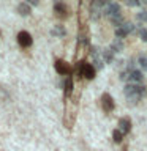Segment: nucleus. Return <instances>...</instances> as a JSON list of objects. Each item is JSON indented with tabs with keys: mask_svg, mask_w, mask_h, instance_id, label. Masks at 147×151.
<instances>
[{
	"mask_svg": "<svg viewBox=\"0 0 147 151\" xmlns=\"http://www.w3.org/2000/svg\"><path fill=\"white\" fill-rule=\"evenodd\" d=\"M122 132L120 131H119V129H116V131H114L112 132V137H114V142H117V143H119V142H122Z\"/></svg>",
	"mask_w": 147,
	"mask_h": 151,
	"instance_id": "16",
	"label": "nucleus"
},
{
	"mask_svg": "<svg viewBox=\"0 0 147 151\" xmlns=\"http://www.w3.org/2000/svg\"><path fill=\"white\" fill-rule=\"evenodd\" d=\"M54 11H55L57 14H59L60 17L68 16V8H66L63 3H55V5H54Z\"/></svg>",
	"mask_w": 147,
	"mask_h": 151,
	"instance_id": "10",
	"label": "nucleus"
},
{
	"mask_svg": "<svg viewBox=\"0 0 147 151\" xmlns=\"http://www.w3.org/2000/svg\"><path fill=\"white\" fill-rule=\"evenodd\" d=\"M104 14L111 19H117V17H122L120 16V6H119V3H108L106 5V9H104Z\"/></svg>",
	"mask_w": 147,
	"mask_h": 151,
	"instance_id": "2",
	"label": "nucleus"
},
{
	"mask_svg": "<svg viewBox=\"0 0 147 151\" xmlns=\"http://www.w3.org/2000/svg\"><path fill=\"white\" fill-rule=\"evenodd\" d=\"M52 35L54 36H63L65 35V28L62 25H55L54 28H52Z\"/></svg>",
	"mask_w": 147,
	"mask_h": 151,
	"instance_id": "14",
	"label": "nucleus"
},
{
	"mask_svg": "<svg viewBox=\"0 0 147 151\" xmlns=\"http://www.w3.org/2000/svg\"><path fill=\"white\" fill-rule=\"evenodd\" d=\"M142 79H144L142 73H139V71H136V69H130V71L127 73V80H130V83L139 85V83L142 82Z\"/></svg>",
	"mask_w": 147,
	"mask_h": 151,
	"instance_id": "3",
	"label": "nucleus"
},
{
	"mask_svg": "<svg viewBox=\"0 0 147 151\" xmlns=\"http://www.w3.org/2000/svg\"><path fill=\"white\" fill-rule=\"evenodd\" d=\"M138 19H139V21H142V22H146V21H147V11H142L141 14H138Z\"/></svg>",
	"mask_w": 147,
	"mask_h": 151,
	"instance_id": "18",
	"label": "nucleus"
},
{
	"mask_svg": "<svg viewBox=\"0 0 147 151\" xmlns=\"http://www.w3.org/2000/svg\"><path fill=\"white\" fill-rule=\"evenodd\" d=\"M17 13L22 14V16H28V14H30V6H28V3H19L17 5Z\"/></svg>",
	"mask_w": 147,
	"mask_h": 151,
	"instance_id": "11",
	"label": "nucleus"
},
{
	"mask_svg": "<svg viewBox=\"0 0 147 151\" xmlns=\"http://www.w3.org/2000/svg\"><path fill=\"white\" fill-rule=\"evenodd\" d=\"M71 91H73V79L68 77L65 82V96H70Z\"/></svg>",
	"mask_w": 147,
	"mask_h": 151,
	"instance_id": "13",
	"label": "nucleus"
},
{
	"mask_svg": "<svg viewBox=\"0 0 147 151\" xmlns=\"http://www.w3.org/2000/svg\"><path fill=\"white\" fill-rule=\"evenodd\" d=\"M55 71L59 74H70L71 73V68H70V65L66 63V61H63V60H57L55 61Z\"/></svg>",
	"mask_w": 147,
	"mask_h": 151,
	"instance_id": "7",
	"label": "nucleus"
},
{
	"mask_svg": "<svg viewBox=\"0 0 147 151\" xmlns=\"http://www.w3.org/2000/svg\"><path fill=\"white\" fill-rule=\"evenodd\" d=\"M122 49H123L122 41L119 40V38H117V40H114V41H112V44H111V50H112V52H120Z\"/></svg>",
	"mask_w": 147,
	"mask_h": 151,
	"instance_id": "12",
	"label": "nucleus"
},
{
	"mask_svg": "<svg viewBox=\"0 0 147 151\" xmlns=\"http://www.w3.org/2000/svg\"><path fill=\"white\" fill-rule=\"evenodd\" d=\"M17 42H19V46H22V47L32 46V36H30V33H27V32H19V33H17Z\"/></svg>",
	"mask_w": 147,
	"mask_h": 151,
	"instance_id": "4",
	"label": "nucleus"
},
{
	"mask_svg": "<svg viewBox=\"0 0 147 151\" xmlns=\"http://www.w3.org/2000/svg\"><path fill=\"white\" fill-rule=\"evenodd\" d=\"M144 93H146V88L142 87V85L128 83L127 87H125V96L128 99V102H131V104H136Z\"/></svg>",
	"mask_w": 147,
	"mask_h": 151,
	"instance_id": "1",
	"label": "nucleus"
},
{
	"mask_svg": "<svg viewBox=\"0 0 147 151\" xmlns=\"http://www.w3.org/2000/svg\"><path fill=\"white\" fill-rule=\"evenodd\" d=\"M130 32H133V25L131 24H127V22H123L120 27H117L116 28V36L120 40V38H123V36H127Z\"/></svg>",
	"mask_w": 147,
	"mask_h": 151,
	"instance_id": "5",
	"label": "nucleus"
},
{
	"mask_svg": "<svg viewBox=\"0 0 147 151\" xmlns=\"http://www.w3.org/2000/svg\"><path fill=\"white\" fill-rule=\"evenodd\" d=\"M130 129H131V121L128 118H120L119 120V131L122 134H127V132H130Z\"/></svg>",
	"mask_w": 147,
	"mask_h": 151,
	"instance_id": "8",
	"label": "nucleus"
},
{
	"mask_svg": "<svg viewBox=\"0 0 147 151\" xmlns=\"http://www.w3.org/2000/svg\"><path fill=\"white\" fill-rule=\"evenodd\" d=\"M123 151H127V150H123Z\"/></svg>",
	"mask_w": 147,
	"mask_h": 151,
	"instance_id": "21",
	"label": "nucleus"
},
{
	"mask_svg": "<svg viewBox=\"0 0 147 151\" xmlns=\"http://www.w3.org/2000/svg\"><path fill=\"white\" fill-rule=\"evenodd\" d=\"M128 6H138V5H141L139 2H127Z\"/></svg>",
	"mask_w": 147,
	"mask_h": 151,
	"instance_id": "20",
	"label": "nucleus"
},
{
	"mask_svg": "<svg viewBox=\"0 0 147 151\" xmlns=\"http://www.w3.org/2000/svg\"><path fill=\"white\" fill-rule=\"evenodd\" d=\"M139 36H141V40H142V41H147V30H146V28H142V30H141Z\"/></svg>",
	"mask_w": 147,
	"mask_h": 151,
	"instance_id": "19",
	"label": "nucleus"
},
{
	"mask_svg": "<svg viewBox=\"0 0 147 151\" xmlns=\"http://www.w3.org/2000/svg\"><path fill=\"white\" fill-rule=\"evenodd\" d=\"M139 66L144 71H147V57H139Z\"/></svg>",
	"mask_w": 147,
	"mask_h": 151,
	"instance_id": "17",
	"label": "nucleus"
},
{
	"mask_svg": "<svg viewBox=\"0 0 147 151\" xmlns=\"http://www.w3.org/2000/svg\"><path fill=\"white\" fill-rule=\"evenodd\" d=\"M82 77H85V79H93L95 77V68L92 65H89V63H85V66H84V69H82Z\"/></svg>",
	"mask_w": 147,
	"mask_h": 151,
	"instance_id": "9",
	"label": "nucleus"
},
{
	"mask_svg": "<svg viewBox=\"0 0 147 151\" xmlns=\"http://www.w3.org/2000/svg\"><path fill=\"white\" fill-rule=\"evenodd\" d=\"M101 104H103L104 112H112V110H114V101H112L111 94L104 93L103 96H101Z\"/></svg>",
	"mask_w": 147,
	"mask_h": 151,
	"instance_id": "6",
	"label": "nucleus"
},
{
	"mask_svg": "<svg viewBox=\"0 0 147 151\" xmlns=\"http://www.w3.org/2000/svg\"><path fill=\"white\" fill-rule=\"evenodd\" d=\"M103 61H106V63H111L112 61V50L111 49H106L103 52Z\"/></svg>",
	"mask_w": 147,
	"mask_h": 151,
	"instance_id": "15",
	"label": "nucleus"
}]
</instances>
